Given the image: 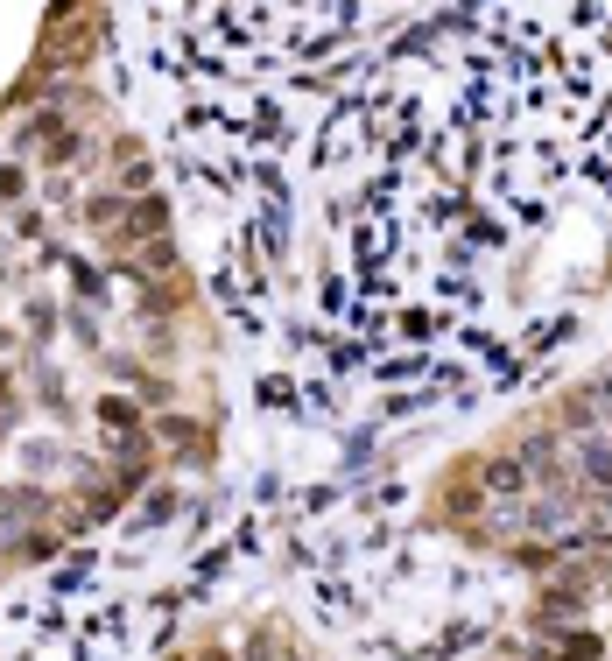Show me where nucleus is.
Masks as SVG:
<instances>
[{
  "instance_id": "1",
  "label": "nucleus",
  "mask_w": 612,
  "mask_h": 661,
  "mask_svg": "<svg viewBox=\"0 0 612 661\" xmlns=\"http://www.w3.org/2000/svg\"><path fill=\"white\" fill-rule=\"evenodd\" d=\"M577 465H584V479L612 486V444H605V436H584V444H577Z\"/></svg>"
}]
</instances>
